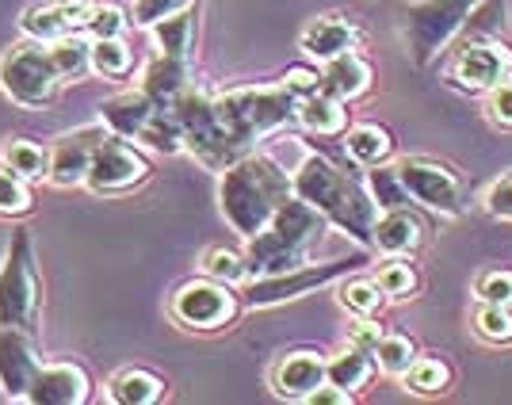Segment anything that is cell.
<instances>
[{
	"mask_svg": "<svg viewBox=\"0 0 512 405\" xmlns=\"http://www.w3.org/2000/svg\"><path fill=\"white\" fill-rule=\"evenodd\" d=\"M214 107L226 134L234 138L241 150H249L256 142H264L268 134L295 123L299 96L283 85H237L226 92H214Z\"/></svg>",
	"mask_w": 512,
	"mask_h": 405,
	"instance_id": "obj_4",
	"label": "cell"
},
{
	"mask_svg": "<svg viewBox=\"0 0 512 405\" xmlns=\"http://www.w3.org/2000/svg\"><path fill=\"white\" fill-rule=\"evenodd\" d=\"M428 241L425 218L413 207H390L379 211L375 230H371V249H379L383 256H413Z\"/></svg>",
	"mask_w": 512,
	"mask_h": 405,
	"instance_id": "obj_20",
	"label": "cell"
},
{
	"mask_svg": "<svg viewBox=\"0 0 512 405\" xmlns=\"http://www.w3.org/2000/svg\"><path fill=\"white\" fill-rule=\"evenodd\" d=\"M199 272L218 279V283L237 287V283L249 279V264H245V253L226 249V245H211V249H203V256H199Z\"/></svg>",
	"mask_w": 512,
	"mask_h": 405,
	"instance_id": "obj_37",
	"label": "cell"
},
{
	"mask_svg": "<svg viewBox=\"0 0 512 405\" xmlns=\"http://www.w3.org/2000/svg\"><path fill=\"white\" fill-rule=\"evenodd\" d=\"M451 50L448 81L467 96H486L493 85L512 77V46L501 39H459Z\"/></svg>",
	"mask_w": 512,
	"mask_h": 405,
	"instance_id": "obj_11",
	"label": "cell"
},
{
	"mask_svg": "<svg viewBox=\"0 0 512 405\" xmlns=\"http://www.w3.org/2000/svg\"><path fill=\"white\" fill-rule=\"evenodd\" d=\"M31 211H35L31 180H23L20 172L0 161V218H27Z\"/></svg>",
	"mask_w": 512,
	"mask_h": 405,
	"instance_id": "obj_40",
	"label": "cell"
},
{
	"mask_svg": "<svg viewBox=\"0 0 512 405\" xmlns=\"http://www.w3.org/2000/svg\"><path fill=\"white\" fill-rule=\"evenodd\" d=\"M172 111H176V119L184 127V153H192L199 165L222 172L245 153L222 127L211 92H199V88L188 85L172 100Z\"/></svg>",
	"mask_w": 512,
	"mask_h": 405,
	"instance_id": "obj_6",
	"label": "cell"
},
{
	"mask_svg": "<svg viewBox=\"0 0 512 405\" xmlns=\"http://www.w3.org/2000/svg\"><path fill=\"white\" fill-rule=\"evenodd\" d=\"M321 383H325V352L318 348H291L268 371V386L283 402H306Z\"/></svg>",
	"mask_w": 512,
	"mask_h": 405,
	"instance_id": "obj_18",
	"label": "cell"
},
{
	"mask_svg": "<svg viewBox=\"0 0 512 405\" xmlns=\"http://www.w3.org/2000/svg\"><path fill=\"white\" fill-rule=\"evenodd\" d=\"M417 341L406 337V333H383V341L375 348V363H379V371L390 375V379H402L409 371V363L417 360Z\"/></svg>",
	"mask_w": 512,
	"mask_h": 405,
	"instance_id": "obj_41",
	"label": "cell"
},
{
	"mask_svg": "<svg viewBox=\"0 0 512 405\" xmlns=\"http://www.w3.org/2000/svg\"><path fill=\"white\" fill-rule=\"evenodd\" d=\"M69 4H73V0H69Z\"/></svg>",
	"mask_w": 512,
	"mask_h": 405,
	"instance_id": "obj_50",
	"label": "cell"
},
{
	"mask_svg": "<svg viewBox=\"0 0 512 405\" xmlns=\"http://www.w3.org/2000/svg\"><path fill=\"white\" fill-rule=\"evenodd\" d=\"M0 161L12 172H20L23 180H50V150H43L39 142L31 138H8L4 150H0Z\"/></svg>",
	"mask_w": 512,
	"mask_h": 405,
	"instance_id": "obj_34",
	"label": "cell"
},
{
	"mask_svg": "<svg viewBox=\"0 0 512 405\" xmlns=\"http://www.w3.org/2000/svg\"><path fill=\"white\" fill-rule=\"evenodd\" d=\"M482 207H486V214H493V218L512 222V169L505 172V176H497L490 188H486Z\"/></svg>",
	"mask_w": 512,
	"mask_h": 405,
	"instance_id": "obj_46",
	"label": "cell"
},
{
	"mask_svg": "<svg viewBox=\"0 0 512 405\" xmlns=\"http://www.w3.org/2000/svg\"><path fill=\"white\" fill-rule=\"evenodd\" d=\"M371 88H375V62L367 54H360V50H348L341 58L321 65V92L337 96L344 104L367 96Z\"/></svg>",
	"mask_w": 512,
	"mask_h": 405,
	"instance_id": "obj_21",
	"label": "cell"
},
{
	"mask_svg": "<svg viewBox=\"0 0 512 405\" xmlns=\"http://www.w3.org/2000/svg\"><path fill=\"white\" fill-rule=\"evenodd\" d=\"M325 230H329L325 214H318L306 199L291 192L279 203V211L272 214V222L245 241L249 279L279 276V272H291L299 264H310V249L318 245Z\"/></svg>",
	"mask_w": 512,
	"mask_h": 405,
	"instance_id": "obj_3",
	"label": "cell"
},
{
	"mask_svg": "<svg viewBox=\"0 0 512 405\" xmlns=\"http://www.w3.org/2000/svg\"><path fill=\"white\" fill-rule=\"evenodd\" d=\"M360 27L352 16L344 12H321L314 20H306V27L299 31V50L306 62H333L348 50H360Z\"/></svg>",
	"mask_w": 512,
	"mask_h": 405,
	"instance_id": "obj_17",
	"label": "cell"
},
{
	"mask_svg": "<svg viewBox=\"0 0 512 405\" xmlns=\"http://www.w3.org/2000/svg\"><path fill=\"white\" fill-rule=\"evenodd\" d=\"M62 77L50 62V50L39 39H27L23 35L20 43H12L4 54H0V92L20 107H39L54 104L58 92H62Z\"/></svg>",
	"mask_w": 512,
	"mask_h": 405,
	"instance_id": "obj_7",
	"label": "cell"
},
{
	"mask_svg": "<svg viewBox=\"0 0 512 405\" xmlns=\"http://www.w3.org/2000/svg\"><path fill=\"white\" fill-rule=\"evenodd\" d=\"M291 192L306 199L318 214H325L329 226H337L344 237H352L356 245H371V230L379 207L356 176H348L337 161H329L325 153H306L299 169L291 172Z\"/></svg>",
	"mask_w": 512,
	"mask_h": 405,
	"instance_id": "obj_1",
	"label": "cell"
},
{
	"mask_svg": "<svg viewBox=\"0 0 512 405\" xmlns=\"http://www.w3.org/2000/svg\"><path fill=\"white\" fill-rule=\"evenodd\" d=\"M107 123H88V127H77L62 134L54 146H50V184L54 188H81L88 176V165H92V153L104 142Z\"/></svg>",
	"mask_w": 512,
	"mask_h": 405,
	"instance_id": "obj_15",
	"label": "cell"
},
{
	"mask_svg": "<svg viewBox=\"0 0 512 405\" xmlns=\"http://www.w3.org/2000/svg\"><path fill=\"white\" fill-rule=\"evenodd\" d=\"M478 0H413L402 8V35H406L409 62L417 69L436 65L459 43L463 27Z\"/></svg>",
	"mask_w": 512,
	"mask_h": 405,
	"instance_id": "obj_5",
	"label": "cell"
},
{
	"mask_svg": "<svg viewBox=\"0 0 512 405\" xmlns=\"http://www.w3.org/2000/svg\"><path fill=\"white\" fill-rule=\"evenodd\" d=\"M337 302H341L344 314H352V318H379L390 299L383 295V287L375 283V276H344L337 279Z\"/></svg>",
	"mask_w": 512,
	"mask_h": 405,
	"instance_id": "obj_30",
	"label": "cell"
},
{
	"mask_svg": "<svg viewBox=\"0 0 512 405\" xmlns=\"http://www.w3.org/2000/svg\"><path fill=\"white\" fill-rule=\"evenodd\" d=\"M157 104L150 100V92L138 85V88H123V92H115L111 100H104L100 107V119L107 123L111 134H119V138H138L142 127H146V119H150Z\"/></svg>",
	"mask_w": 512,
	"mask_h": 405,
	"instance_id": "obj_22",
	"label": "cell"
},
{
	"mask_svg": "<svg viewBox=\"0 0 512 405\" xmlns=\"http://www.w3.org/2000/svg\"><path fill=\"white\" fill-rule=\"evenodd\" d=\"M92 8L96 0H46V4H35L23 12V35L27 39H39V43H54V39H65V35H77L85 31L88 20H92Z\"/></svg>",
	"mask_w": 512,
	"mask_h": 405,
	"instance_id": "obj_19",
	"label": "cell"
},
{
	"mask_svg": "<svg viewBox=\"0 0 512 405\" xmlns=\"http://www.w3.org/2000/svg\"><path fill=\"white\" fill-rule=\"evenodd\" d=\"M134 142H142V146L153 150V153H165V157L184 153V127H180V119H176L172 104L157 107L150 119H146V127H142V134H138Z\"/></svg>",
	"mask_w": 512,
	"mask_h": 405,
	"instance_id": "obj_33",
	"label": "cell"
},
{
	"mask_svg": "<svg viewBox=\"0 0 512 405\" xmlns=\"http://www.w3.org/2000/svg\"><path fill=\"white\" fill-rule=\"evenodd\" d=\"M486 119L493 127L512 130V77H505L501 85H493L486 92Z\"/></svg>",
	"mask_w": 512,
	"mask_h": 405,
	"instance_id": "obj_45",
	"label": "cell"
},
{
	"mask_svg": "<svg viewBox=\"0 0 512 405\" xmlns=\"http://www.w3.org/2000/svg\"><path fill=\"white\" fill-rule=\"evenodd\" d=\"M291 195V172L268 153H241L218 176V211L241 241L256 237Z\"/></svg>",
	"mask_w": 512,
	"mask_h": 405,
	"instance_id": "obj_2",
	"label": "cell"
},
{
	"mask_svg": "<svg viewBox=\"0 0 512 405\" xmlns=\"http://www.w3.org/2000/svg\"><path fill=\"white\" fill-rule=\"evenodd\" d=\"M375 283L383 287V295L390 302H409L421 295V272L409 256H386L375 268Z\"/></svg>",
	"mask_w": 512,
	"mask_h": 405,
	"instance_id": "obj_31",
	"label": "cell"
},
{
	"mask_svg": "<svg viewBox=\"0 0 512 405\" xmlns=\"http://www.w3.org/2000/svg\"><path fill=\"white\" fill-rule=\"evenodd\" d=\"M341 146L348 153V161H356L363 169H375V165H386L394 150H398V142H394V134L383 127V123H356V127H348L341 134Z\"/></svg>",
	"mask_w": 512,
	"mask_h": 405,
	"instance_id": "obj_25",
	"label": "cell"
},
{
	"mask_svg": "<svg viewBox=\"0 0 512 405\" xmlns=\"http://www.w3.org/2000/svg\"><path fill=\"white\" fill-rule=\"evenodd\" d=\"M360 264V256L356 260H325V264H299V268H291V272H279V276H256L249 287H245V306H253V310H272V306H283V302H295V299H306V295H314L318 287H329V283H337L344 279L352 268Z\"/></svg>",
	"mask_w": 512,
	"mask_h": 405,
	"instance_id": "obj_10",
	"label": "cell"
},
{
	"mask_svg": "<svg viewBox=\"0 0 512 405\" xmlns=\"http://www.w3.org/2000/svg\"><path fill=\"white\" fill-rule=\"evenodd\" d=\"M241 306H245V299L237 295V287L218 283L211 276H199L172 291L169 314L188 333H222L237 321Z\"/></svg>",
	"mask_w": 512,
	"mask_h": 405,
	"instance_id": "obj_9",
	"label": "cell"
},
{
	"mask_svg": "<svg viewBox=\"0 0 512 405\" xmlns=\"http://www.w3.org/2000/svg\"><path fill=\"white\" fill-rule=\"evenodd\" d=\"M474 299L493 306H512V268H486L474 279Z\"/></svg>",
	"mask_w": 512,
	"mask_h": 405,
	"instance_id": "obj_42",
	"label": "cell"
},
{
	"mask_svg": "<svg viewBox=\"0 0 512 405\" xmlns=\"http://www.w3.org/2000/svg\"><path fill=\"white\" fill-rule=\"evenodd\" d=\"M195 8H184V12H176V16H165V20H157L150 31L153 46H157V54H169V58H184V62H192V50H195Z\"/></svg>",
	"mask_w": 512,
	"mask_h": 405,
	"instance_id": "obj_29",
	"label": "cell"
},
{
	"mask_svg": "<svg viewBox=\"0 0 512 405\" xmlns=\"http://www.w3.org/2000/svg\"><path fill=\"white\" fill-rule=\"evenodd\" d=\"M348 402H352V394L341 390L337 383H329V379H325V383L306 398V405H348Z\"/></svg>",
	"mask_w": 512,
	"mask_h": 405,
	"instance_id": "obj_49",
	"label": "cell"
},
{
	"mask_svg": "<svg viewBox=\"0 0 512 405\" xmlns=\"http://www.w3.org/2000/svg\"><path fill=\"white\" fill-rule=\"evenodd\" d=\"M367 192H371V199H375L379 211L413 203L406 192V184H402V172H398V165H390V161H386V165H375V169H367Z\"/></svg>",
	"mask_w": 512,
	"mask_h": 405,
	"instance_id": "obj_38",
	"label": "cell"
},
{
	"mask_svg": "<svg viewBox=\"0 0 512 405\" xmlns=\"http://www.w3.org/2000/svg\"><path fill=\"white\" fill-rule=\"evenodd\" d=\"M283 85L302 100V96H310V92L321 88V69H314V65H295V69L283 73Z\"/></svg>",
	"mask_w": 512,
	"mask_h": 405,
	"instance_id": "obj_48",
	"label": "cell"
},
{
	"mask_svg": "<svg viewBox=\"0 0 512 405\" xmlns=\"http://www.w3.org/2000/svg\"><path fill=\"white\" fill-rule=\"evenodd\" d=\"M150 161L146 153L138 150L130 138L119 134H107L104 142L92 153V165H88L85 188L96 195H127L134 188H142L150 180Z\"/></svg>",
	"mask_w": 512,
	"mask_h": 405,
	"instance_id": "obj_13",
	"label": "cell"
},
{
	"mask_svg": "<svg viewBox=\"0 0 512 405\" xmlns=\"http://www.w3.org/2000/svg\"><path fill=\"white\" fill-rule=\"evenodd\" d=\"M402 386L421 398H440L455 386V367L440 352H417V360L409 363V371L402 375Z\"/></svg>",
	"mask_w": 512,
	"mask_h": 405,
	"instance_id": "obj_27",
	"label": "cell"
},
{
	"mask_svg": "<svg viewBox=\"0 0 512 405\" xmlns=\"http://www.w3.org/2000/svg\"><path fill=\"white\" fill-rule=\"evenodd\" d=\"M402 184H406L409 199L425 211H436L444 218H459L467 211V188L459 180V172L436 161V157H406L398 161Z\"/></svg>",
	"mask_w": 512,
	"mask_h": 405,
	"instance_id": "obj_12",
	"label": "cell"
},
{
	"mask_svg": "<svg viewBox=\"0 0 512 405\" xmlns=\"http://www.w3.org/2000/svg\"><path fill=\"white\" fill-rule=\"evenodd\" d=\"M107 398L115 405H157L169 398V383L150 367H119L107 379Z\"/></svg>",
	"mask_w": 512,
	"mask_h": 405,
	"instance_id": "obj_23",
	"label": "cell"
},
{
	"mask_svg": "<svg viewBox=\"0 0 512 405\" xmlns=\"http://www.w3.org/2000/svg\"><path fill=\"white\" fill-rule=\"evenodd\" d=\"M39 367H43V356L31 341V329L0 325V394L12 402H23Z\"/></svg>",
	"mask_w": 512,
	"mask_h": 405,
	"instance_id": "obj_14",
	"label": "cell"
},
{
	"mask_svg": "<svg viewBox=\"0 0 512 405\" xmlns=\"http://www.w3.org/2000/svg\"><path fill=\"white\" fill-rule=\"evenodd\" d=\"M88 65L96 77L104 81H123L134 73V50L127 46V39H92V54H88Z\"/></svg>",
	"mask_w": 512,
	"mask_h": 405,
	"instance_id": "obj_35",
	"label": "cell"
},
{
	"mask_svg": "<svg viewBox=\"0 0 512 405\" xmlns=\"http://www.w3.org/2000/svg\"><path fill=\"white\" fill-rule=\"evenodd\" d=\"M509 27V0H478L459 39H501Z\"/></svg>",
	"mask_w": 512,
	"mask_h": 405,
	"instance_id": "obj_39",
	"label": "cell"
},
{
	"mask_svg": "<svg viewBox=\"0 0 512 405\" xmlns=\"http://www.w3.org/2000/svg\"><path fill=\"white\" fill-rule=\"evenodd\" d=\"M383 325H379V318H356V325L348 329V337H344V344H356V348H363V352H371L375 356V348H379V341H383Z\"/></svg>",
	"mask_w": 512,
	"mask_h": 405,
	"instance_id": "obj_47",
	"label": "cell"
},
{
	"mask_svg": "<svg viewBox=\"0 0 512 405\" xmlns=\"http://www.w3.org/2000/svg\"><path fill=\"white\" fill-rule=\"evenodd\" d=\"M295 123L306 134H318V138H341L344 130H348V104L318 88V92H310V96L299 100Z\"/></svg>",
	"mask_w": 512,
	"mask_h": 405,
	"instance_id": "obj_24",
	"label": "cell"
},
{
	"mask_svg": "<svg viewBox=\"0 0 512 405\" xmlns=\"http://www.w3.org/2000/svg\"><path fill=\"white\" fill-rule=\"evenodd\" d=\"M127 27H130V20H127V12H123V8H115V4H100V0H96L85 35L88 39H119Z\"/></svg>",
	"mask_w": 512,
	"mask_h": 405,
	"instance_id": "obj_43",
	"label": "cell"
},
{
	"mask_svg": "<svg viewBox=\"0 0 512 405\" xmlns=\"http://www.w3.org/2000/svg\"><path fill=\"white\" fill-rule=\"evenodd\" d=\"M43 310V279L35 268V245L27 230H16L0 260V325L35 329Z\"/></svg>",
	"mask_w": 512,
	"mask_h": 405,
	"instance_id": "obj_8",
	"label": "cell"
},
{
	"mask_svg": "<svg viewBox=\"0 0 512 405\" xmlns=\"http://www.w3.org/2000/svg\"><path fill=\"white\" fill-rule=\"evenodd\" d=\"M199 0H134L130 4V23L134 27H153L157 20H165V16H176V12H184V8H195Z\"/></svg>",
	"mask_w": 512,
	"mask_h": 405,
	"instance_id": "obj_44",
	"label": "cell"
},
{
	"mask_svg": "<svg viewBox=\"0 0 512 405\" xmlns=\"http://www.w3.org/2000/svg\"><path fill=\"white\" fill-rule=\"evenodd\" d=\"M474 337L490 348H512V306H493V302H478L474 318H470Z\"/></svg>",
	"mask_w": 512,
	"mask_h": 405,
	"instance_id": "obj_36",
	"label": "cell"
},
{
	"mask_svg": "<svg viewBox=\"0 0 512 405\" xmlns=\"http://www.w3.org/2000/svg\"><path fill=\"white\" fill-rule=\"evenodd\" d=\"M92 394H96V383H92V375H88L85 363L54 360V363H43V367H39V375H35V383H31V390H27L23 402L85 405V402H92Z\"/></svg>",
	"mask_w": 512,
	"mask_h": 405,
	"instance_id": "obj_16",
	"label": "cell"
},
{
	"mask_svg": "<svg viewBox=\"0 0 512 405\" xmlns=\"http://www.w3.org/2000/svg\"><path fill=\"white\" fill-rule=\"evenodd\" d=\"M375 371H379L375 356H371V352H363V348H356V344H341L333 356H325V379H329V383H337L341 390H348L352 398L371 386Z\"/></svg>",
	"mask_w": 512,
	"mask_h": 405,
	"instance_id": "obj_26",
	"label": "cell"
},
{
	"mask_svg": "<svg viewBox=\"0 0 512 405\" xmlns=\"http://www.w3.org/2000/svg\"><path fill=\"white\" fill-rule=\"evenodd\" d=\"M46 50H50V62H54V69H58L62 85L81 81V77L92 73V65H88L92 39H85L81 31H77V35H65V39H54V43H46Z\"/></svg>",
	"mask_w": 512,
	"mask_h": 405,
	"instance_id": "obj_32",
	"label": "cell"
},
{
	"mask_svg": "<svg viewBox=\"0 0 512 405\" xmlns=\"http://www.w3.org/2000/svg\"><path fill=\"white\" fill-rule=\"evenodd\" d=\"M142 88L150 92V100L157 107H169L188 88V62L169 58V54H153V62L142 69Z\"/></svg>",
	"mask_w": 512,
	"mask_h": 405,
	"instance_id": "obj_28",
	"label": "cell"
}]
</instances>
